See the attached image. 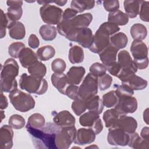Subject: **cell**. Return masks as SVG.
<instances>
[{
	"label": "cell",
	"instance_id": "obj_27",
	"mask_svg": "<svg viewBox=\"0 0 149 149\" xmlns=\"http://www.w3.org/2000/svg\"><path fill=\"white\" fill-rule=\"evenodd\" d=\"M87 109L94 111L100 114L104 109V104L102 100L99 95H95L85 100Z\"/></svg>",
	"mask_w": 149,
	"mask_h": 149
},
{
	"label": "cell",
	"instance_id": "obj_29",
	"mask_svg": "<svg viewBox=\"0 0 149 149\" xmlns=\"http://www.w3.org/2000/svg\"><path fill=\"white\" fill-rule=\"evenodd\" d=\"M141 1H125L123 2L125 13L131 19L136 17L139 13Z\"/></svg>",
	"mask_w": 149,
	"mask_h": 149
},
{
	"label": "cell",
	"instance_id": "obj_52",
	"mask_svg": "<svg viewBox=\"0 0 149 149\" xmlns=\"http://www.w3.org/2000/svg\"><path fill=\"white\" fill-rule=\"evenodd\" d=\"M103 6L107 12H112L116 11L119 8V2L118 1H103Z\"/></svg>",
	"mask_w": 149,
	"mask_h": 149
},
{
	"label": "cell",
	"instance_id": "obj_32",
	"mask_svg": "<svg viewBox=\"0 0 149 149\" xmlns=\"http://www.w3.org/2000/svg\"><path fill=\"white\" fill-rule=\"evenodd\" d=\"M84 52L81 47L73 45L69 49L68 58L71 63H80L84 60Z\"/></svg>",
	"mask_w": 149,
	"mask_h": 149
},
{
	"label": "cell",
	"instance_id": "obj_18",
	"mask_svg": "<svg viewBox=\"0 0 149 149\" xmlns=\"http://www.w3.org/2000/svg\"><path fill=\"white\" fill-rule=\"evenodd\" d=\"M7 16L10 22H17L19 20L23 14V9L22 6L23 2L21 1H7Z\"/></svg>",
	"mask_w": 149,
	"mask_h": 149
},
{
	"label": "cell",
	"instance_id": "obj_13",
	"mask_svg": "<svg viewBox=\"0 0 149 149\" xmlns=\"http://www.w3.org/2000/svg\"><path fill=\"white\" fill-rule=\"evenodd\" d=\"M129 133L118 127L109 128L107 141L111 146H125L128 144Z\"/></svg>",
	"mask_w": 149,
	"mask_h": 149
},
{
	"label": "cell",
	"instance_id": "obj_51",
	"mask_svg": "<svg viewBox=\"0 0 149 149\" xmlns=\"http://www.w3.org/2000/svg\"><path fill=\"white\" fill-rule=\"evenodd\" d=\"M79 88L77 85L69 84L65 90V95L73 100H76L79 98Z\"/></svg>",
	"mask_w": 149,
	"mask_h": 149
},
{
	"label": "cell",
	"instance_id": "obj_40",
	"mask_svg": "<svg viewBox=\"0 0 149 149\" xmlns=\"http://www.w3.org/2000/svg\"><path fill=\"white\" fill-rule=\"evenodd\" d=\"M102 102L104 106L107 108H114L118 103V97L115 90H112L105 94L102 96Z\"/></svg>",
	"mask_w": 149,
	"mask_h": 149
},
{
	"label": "cell",
	"instance_id": "obj_26",
	"mask_svg": "<svg viewBox=\"0 0 149 149\" xmlns=\"http://www.w3.org/2000/svg\"><path fill=\"white\" fill-rule=\"evenodd\" d=\"M127 37L123 32L116 33L109 38V45L118 51L124 48L127 45Z\"/></svg>",
	"mask_w": 149,
	"mask_h": 149
},
{
	"label": "cell",
	"instance_id": "obj_55",
	"mask_svg": "<svg viewBox=\"0 0 149 149\" xmlns=\"http://www.w3.org/2000/svg\"><path fill=\"white\" fill-rule=\"evenodd\" d=\"M8 99L5 95H3V92L1 91V103H0V108L1 110L5 109L8 107Z\"/></svg>",
	"mask_w": 149,
	"mask_h": 149
},
{
	"label": "cell",
	"instance_id": "obj_39",
	"mask_svg": "<svg viewBox=\"0 0 149 149\" xmlns=\"http://www.w3.org/2000/svg\"><path fill=\"white\" fill-rule=\"evenodd\" d=\"M45 124V120L43 115L39 113H35L29 116L27 125L33 128H41Z\"/></svg>",
	"mask_w": 149,
	"mask_h": 149
},
{
	"label": "cell",
	"instance_id": "obj_54",
	"mask_svg": "<svg viewBox=\"0 0 149 149\" xmlns=\"http://www.w3.org/2000/svg\"><path fill=\"white\" fill-rule=\"evenodd\" d=\"M29 45L33 49H36L39 47L40 40L34 34H31L29 37L28 40Z\"/></svg>",
	"mask_w": 149,
	"mask_h": 149
},
{
	"label": "cell",
	"instance_id": "obj_36",
	"mask_svg": "<svg viewBox=\"0 0 149 149\" xmlns=\"http://www.w3.org/2000/svg\"><path fill=\"white\" fill-rule=\"evenodd\" d=\"M94 1H71V8L77 13H81L86 10H90L94 7Z\"/></svg>",
	"mask_w": 149,
	"mask_h": 149
},
{
	"label": "cell",
	"instance_id": "obj_41",
	"mask_svg": "<svg viewBox=\"0 0 149 149\" xmlns=\"http://www.w3.org/2000/svg\"><path fill=\"white\" fill-rule=\"evenodd\" d=\"M9 125L15 129H20L25 125L24 118L18 114H13L11 115L8 120Z\"/></svg>",
	"mask_w": 149,
	"mask_h": 149
},
{
	"label": "cell",
	"instance_id": "obj_9",
	"mask_svg": "<svg viewBox=\"0 0 149 149\" xmlns=\"http://www.w3.org/2000/svg\"><path fill=\"white\" fill-rule=\"evenodd\" d=\"M66 38L69 41L77 42L84 48H88L92 43L93 34L89 28H78L73 30Z\"/></svg>",
	"mask_w": 149,
	"mask_h": 149
},
{
	"label": "cell",
	"instance_id": "obj_7",
	"mask_svg": "<svg viewBox=\"0 0 149 149\" xmlns=\"http://www.w3.org/2000/svg\"><path fill=\"white\" fill-rule=\"evenodd\" d=\"M40 16L44 22L49 25L58 24L62 19V9L49 3L44 4L40 9Z\"/></svg>",
	"mask_w": 149,
	"mask_h": 149
},
{
	"label": "cell",
	"instance_id": "obj_22",
	"mask_svg": "<svg viewBox=\"0 0 149 149\" xmlns=\"http://www.w3.org/2000/svg\"><path fill=\"white\" fill-rule=\"evenodd\" d=\"M19 59L22 67L27 69L38 61L37 54L31 48L26 47L23 48L20 52Z\"/></svg>",
	"mask_w": 149,
	"mask_h": 149
},
{
	"label": "cell",
	"instance_id": "obj_24",
	"mask_svg": "<svg viewBox=\"0 0 149 149\" xmlns=\"http://www.w3.org/2000/svg\"><path fill=\"white\" fill-rule=\"evenodd\" d=\"M9 36L15 40H22L24 38L26 30L24 25L20 22H12L8 27Z\"/></svg>",
	"mask_w": 149,
	"mask_h": 149
},
{
	"label": "cell",
	"instance_id": "obj_30",
	"mask_svg": "<svg viewBox=\"0 0 149 149\" xmlns=\"http://www.w3.org/2000/svg\"><path fill=\"white\" fill-rule=\"evenodd\" d=\"M93 20V16L90 13L80 14L72 19V23L74 28H86L91 23Z\"/></svg>",
	"mask_w": 149,
	"mask_h": 149
},
{
	"label": "cell",
	"instance_id": "obj_49",
	"mask_svg": "<svg viewBox=\"0 0 149 149\" xmlns=\"http://www.w3.org/2000/svg\"><path fill=\"white\" fill-rule=\"evenodd\" d=\"M115 93L118 97L133 96V95L134 94V91L128 86L125 84H122L121 85H117L116 87Z\"/></svg>",
	"mask_w": 149,
	"mask_h": 149
},
{
	"label": "cell",
	"instance_id": "obj_56",
	"mask_svg": "<svg viewBox=\"0 0 149 149\" xmlns=\"http://www.w3.org/2000/svg\"><path fill=\"white\" fill-rule=\"evenodd\" d=\"M140 137L144 140L149 141V128L148 127H144L141 131Z\"/></svg>",
	"mask_w": 149,
	"mask_h": 149
},
{
	"label": "cell",
	"instance_id": "obj_31",
	"mask_svg": "<svg viewBox=\"0 0 149 149\" xmlns=\"http://www.w3.org/2000/svg\"><path fill=\"white\" fill-rule=\"evenodd\" d=\"M130 34L134 40L142 41L147 36L146 27L141 23H135L130 28Z\"/></svg>",
	"mask_w": 149,
	"mask_h": 149
},
{
	"label": "cell",
	"instance_id": "obj_50",
	"mask_svg": "<svg viewBox=\"0 0 149 149\" xmlns=\"http://www.w3.org/2000/svg\"><path fill=\"white\" fill-rule=\"evenodd\" d=\"M149 2L146 1H141L140 3L139 16L141 20L148 22L149 21L148 17V9H149Z\"/></svg>",
	"mask_w": 149,
	"mask_h": 149
},
{
	"label": "cell",
	"instance_id": "obj_20",
	"mask_svg": "<svg viewBox=\"0 0 149 149\" xmlns=\"http://www.w3.org/2000/svg\"><path fill=\"white\" fill-rule=\"evenodd\" d=\"M118 50L109 45L99 54L102 63L107 68H109L116 62V56Z\"/></svg>",
	"mask_w": 149,
	"mask_h": 149
},
{
	"label": "cell",
	"instance_id": "obj_6",
	"mask_svg": "<svg viewBox=\"0 0 149 149\" xmlns=\"http://www.w3.org/2000/svg\"><path fill=\"white\" fill-rule=\"evenodd\" d=\"M74 126L61 127L55 136V143L58 149H68L74 142L76 133Z\"/></svg>",
	"mask_w": 149,
	"mask_h": 149
},
{
	"label": "cell",
	"instance_id": "obj_28",
	"mask_svg": "<svg viewBox=\"0 0 149 149\" xmlns=\"http://www.w3.org/2000/svg\"><path fill=\"white\" fill-rule=\"evenodd\" d=\"M108 22L113 23L118 26L126 25L129 22V17L122 10H117L116 11L110 12L108 16Z\"/></svg>",
	"mask_w": 149,
	"mask_h": 149
},
{
	"label": "cell",
	"instance_id": "obj_15",
	"mask_svg": "<svg viewBox=\"0 0 149 149\" xmlns=\"http://www.w3.org/2000/svg\"><path fill=\"white\" fill-rule=\"evenodd\" d=\"M95 135L94 131L90 128H80L76 131L74 143L80 146L89 144L94 141Z\"/></svg>",
	"mask_w": 149,
	"mask_h": 149
},
{
	"label": "cell",
	"instance_id": "obj_48",
	"mask_svg": "<svg viewBox=\"0 0 149 149\" xmlns=\"http://www.w3.org/2000/svg\"><path fill=\"white\" fill-rule=\"evenodd\" d=\"M99 28L107 33L109 36H111L113 34L118 33L120 30L119 26L108 22L103 23L100 25Z\"/></svg>",
	"mask_w": 149,
	"mask_h": 149
},
{
	"label": "cell",
	"instance_id": "obj_43",
	"mask_svg": "<svg viewBox=\"0 0 149 149\" xmlns=\"http://www.w3.org/2000/svg\"><path fill=\"white\" fill-rule=\"evenodd\" d=\"M25 48V45L22 42H15L9 45L8 54L14 58H19L22 50Z\"/></svg>",
	"mask_w": 149,
	"mask_h": 149
},
{
	"label": "cell",
	"instance_id": "obj_34",
	"mask_svg": "<svg viewBox=\"0 0 149 149\" xmlns=\"http://www.w3.org/2000/svg\"><path fill=\"white\" fill-rule=\"evenodd\" d=\"M120 115L115 108L105 111L103 114V120L106 127H113L115 126Z\"/></svg>",
	"mask_w": 149,
	"mask_h": 149
},
{
	"label": "cell",
	"instance_id": "obj_23",
	"mask_svg": "<svg viewBox=\"0 0 149 149\" xmlns=\"http://www.w3.org/2000/svg\"><path fill=\"white\" fill-rule=\"evenodd\" d=\"M122 83L128 86L133 91L143 90L146 88L148 84L147 80L135 74L130 75L122 81Z\"/></svg>",
	"mask_w": 149,
	"mask_h": 149
},
{
	"label": "cell",
	"instance_id": "obj_35",
	"mask_svg": "<svg viewBox=\"0 0 149 149\" xmlns=\"http://www.w3.org/2000/svg\"><path fill=\"white\" fill-rule=\"evenodd\" d=\"M39 33L41 38L45 41H52L57 35L56 28L52 25L44 24L40 27Z\"/></svg>",
	"mask_w": 149,
	"mask_h": 149
},
{
	"label": "cell",
	"instance_id": "obj_44",
	"mask_svg": "<svg viewBox=\"0 0 149 149\" xmlns=\"http://www.w3.org/2000/svg\"><path fill=\"white\" fill-rule=\"evenodd\" d=\"M90 73L97 77H99L106 73L107 70V68L102 64L99 62L93 63L90 67Z\"/></svg>",
	"mask_w": 149,
	"mask_h": 149
},
{
	"label": "cell",
	"instance_id": "obj_59",
	"mask_svg": "<svg viewBox=\"0 0 149 149\" xmlns=\"http://www.w3.org/2000/svg\"><path fill=\"white\" fill-rule=\"evenodd\" d=\"M1 116H2V118H1V120H2L4 118H5V113H4V112H3V111H1Z\"/></svg>",
	"mask_w": 149,
	"mask_h": 149
},
{
	"label": "cell",
	"instance_id": "obj_10",
	"mask_svg": "<svg viewBox=\"0 0 149 149\" xmlns=\"http://www.w3.org/2000/svg\"><path fill=\"white\" fill-rule=\"evenodd\" d=\"M80 124L84 127L92 129L95 134H98L103 129V125L97 112L89 111L82 114L79 118Z\"/></svg>",
	"mask_w": 149,
	"mask_h": 149
},
{
	"label": "cell",
	"instance_id": "obj_12",
	"mask_svg": "<svg viewBox=\"0 0 149 149\" xmlns=\"http://www.w3.org/2000/svg\"><path fill=\"white\" fill-rule=\"evenodd\" d=\"M115 108L120 115L134 113L137 109V101L133 96L118 97V103Z\"/></svg>",
	"mask_w": 149,
	"mask_h": 149
},
{
	"label": "cell",
	"instance_id": "obj_45",
	"mask_svg": "<svg viewBox=\"0 0 149 149\" xmlns=\"http://www.w3.org/2000/svg\"><path fill=\"white\" fill-rule=\"evenodd\" d=\"M112 82V78L109 74L105 73L98 77V87L101 91H104L110 87Z\"/></svg>",
	"mask_w": 149,
	"mask_h": 149
},
{
	"label": "cell",
	"instance_id": "obj_46",
	"mask_svg": "<svg viewBox=\"0 0 149 149\" xmlns=\"http://www.w3.org/2000/svg\"><path fill=\"white\" fill-rule=\"evenodd\" d=\"M65 61L61 58L55 59L51 63V69L54 73H62L66 69Z\"/></svg>",
	"mask_w": 149,
	"mask_h": 149
},
{
	"label": "cell",
	"instance_id": "obj_38",
	"mask_svg": "<svg viewBox=\"0 0 149 149\" xmlns=\"http://www.w3.org/2000/svg\"><path fill=\"white\" fill-rule=\"evenodd\" d=\"M28 72L30 75L34 77L43 78L47 72L45 65L41 62L37 61L27 68Z\"/></svg>",
	"mask_w": 149,
	"mask_h": 149
},
{
	"label": "cell",
	"instance_id": "obj_58",
	"mask_svg": "<svg viewBox=\"0 0 149 149\" xmlns=\"http://www.w3.org/2000/svg\"><path fill=\"white\" fill-rule=\"evenodd\" d=\"M54 2L55 3H56V4H57L59 6H63L64 5H65L67 1L66 0H65V1H55Z\"/></svg>",
	"mask_w": 149,
	"mask_h": 149
},
{
	"label": "cell",
	"instance_id": "obj_60",
	"mask_svg": "<svg viewBox=\"0 0 149 149\" xmlns=\"http://www.w3.org/2000/svg\"><path fill=\"white\" fill-rule=\"evenodd\" d=\"M98 148V146H97L96 145H91V146H88L87 147H86V148Z\"/></svg>",
	"mask_w": 149,
	"mask_h": 149
},
{
	"label": "cell",
	"instance_id": "obj_21",
	"mask_svg": "<svg viewBox=\"0 0 149 149\" xmlns=\"http://www.w3.org/2000/svg\"><path fill=\"white\" fill-rule=\"evenodd\" d=\"M86 73L85 69L82 66H72L66 74L69 84L78 85L83 80Z\"/></svg>",
	"mask_w": 149,
	"mask_h": 149
},
{
	"label": "cell",
	"instance_id": "obj_42",
	"mask_svg": "<svg viewBox=\"0 0 149 149\" xmlns=\"http://www.w3.org/2000/svg\"><path fill=\"white\" fill-rule=\"evenodd\" d=\"M72 109L76 115H81L87 109L85 100L80 98L73 100L72 104Z\"/></svg>",
	"mask_w": 149,
	"mask_h": 149
},
{
	"label": "cell",
	"instance_id": "obj_57",
	"mask_svg": "<svg viewBox=\"0 0 149 149\" xmlns=\"http://www.w3.org/2000/svg\"><path fill=\"white\" fill-rule=\"evenodd\" d=\"M148 108H146L143 112V119L145 121V122L147 123V125H148Z\"/></svg>",
	"mask_w": 149,
	"mask_h": 149
},
{
	"label": "cell",
	"instance_id": "obj_33",
	"mask_svg": "<svg viewBox=\"0 0 149 149\" xmlns=\"http://www.w3.org/2000/svg\"><path fill=\"white\" fill-rule=\"evenodd\" d=\"M149 142L143 140L137 133H129V140L128 146L133 148H148Z\"/></svg>",
	"mask_w": 149,
	"mask_h": 149
},
{
	"label": "cell",
	"instance_id": "obj_2",
	"mask_svg": "<svg viewBox=\"0 0 149 149\" xmlns=\"http://www.w3.org/2000/svg\"><path fill=\"white\" fill-rule=\"evenodd\" d=\"M19 67L17 62L13 58H8L1 68V91L10 93L16 89L17 83L16 77L19 74Z\"/></svg>",
	"mask_w": 149,
	"mask_h": 149
},
{
	"label": "cell",
	"instance_id": "obj_25",
	"mask_svg": "<svg viewBox=\"0 0 149 149\" xmlns=\"http://www.w3.org/2000/svg\"><path fill=\"white\" fill-rule=\"evenodd\" d=\"M52 85L58 90L59 93L65 94V90L69 85L65 74L54 73L51 77Z\"/></svg>",
	"mask_w": 149,
	"mask_h": 149
},
{
	"label": "cell",
	"instance_id": "obj_19",
	"mask_svg": "<svg viewBox=\"0 0 149 149\" xmlns=\"http://www.w3.org/2000/svg\"><path fill=\"white\" fill-rule=\"evenodd\" d=\"M13 131L10 125H3L0 129V148L10 149L13 146Z\"/></svg>",
	"mask_w": 149,
	"mask_h": 149
},
{
	"label": "cell",
	"instance_id": "obj_17",
	"mask_svg": "<svg viewBox=\"0 0 149 149\" xmlns=\"http://www.w3.org/2000/svg\"><path fill=\"white\" fill-rule=\"evenodd\" d=\"M55 124L61 127L73 126L76 123V119L68 111L63 110L56 113L53 118Z\"/></svg>",
	"mask_w": 149,
	"mask_h": 149
},
{
	"label": "cell",
	"instance_id": "obj_1",
	"mask_svg": "<svg viewBox=\"0 0 149 149\" xmlns=\"http://www.w3.org/2000/svg\"><path fill=\"white\" fill-rule=\"evenodd\" d=\"M60 129L61 127L51 122H47L41 128H33L26 125L27 131L36 148H56L55 136Z\"/></svg>",
	"mask_w": 149,
	"mask_h": 149
},
{
	"label": "cell",
	"instance_id": "obj_8",
	"mask_svg": "<svg viewBox=\"0 0 149 149\" xmlns=\"http://www.w3.org/2000/svg\"><path fill=\"white\" fill-rule=\"evenodd\" d=\"M98 77L89 73L84 79L79 88V98L86 100L97 95L98 93Z\"/></svg>",
	"mask_w": 149,
	"mask_h": 149
},
{
	"label": "cell",
	"instance_id": "obj_16",
	"mask_svg": "<svg viewBox=\"0 0 149 149\" xmlns=\"http://www.w3.org/2000/svg\"><path fill=\"white\" fill-rule=\"evenodd\" d=\"M130 49L133 57V61L143 60L148 58L147 46L142 41L133 40Z\"/></svg>",
	"mask_w": 149,
	"mask_h": 149
},
{
	"label": "cell",
	"instance_id": "obj_5",
	"mask_svg": "<svg viewBox=\"0 0 149 149\" xmlns=\"http://www.w3.org/2000/svg\"><path fill=\"white\" fill-rule=\"evenodd\" d=\"M120 67V73L118 78L122 81L130 75L135 74L137 69L130 55V54L126 50L120 51L118 55V62Z\"/></svg>",
	"mask_w": 149,
	"mask_h": 149
},
{
	"label": "cell",
	"instance_id": "obj_37",
	"mask_svg": "<svg viewBox=\"0 0 149 149\" xmlns=\"http://www.w3.org/2000/svg\"><path fill=\"white\" fill-rule=\"evenodd\" d=\"M36 54L40 61H47L54 57L55 54V49L51 45H45L39 48Z\"/></svg>",
	"mask_w": 149,
	"mask_h": 149
},
{
	"label": "cell",
	"instance_id": "obj_14",
	"mask_svg": "<svg viewBox=\"0 0 149 149\" xmlns=\"http://www.w3.org/2000/svg\"><path fill=\"white\" fill-rule=\"evenodd\" d=\"M113 127H118L127 133H132L136 131L137 127V122L132 116L120 115Z\"/></svg>",
	"mask_w": 149,
	"mask_h": 149
},
{
	"label": "cell",
	"instance_id": "obj_3",
	"mask_svg": "<svg viewBox=\"0 0 149 149\" xmlns=\"http://www.w3.org/2000/svg\"><path fill=\"white\" fill-rule=\"evenodd\" d=\"M19 86L21 89L29 93L37 95L44 94L48 89V83L45 79L28 75L26 73L21 75Z\"/></svg>",
	"mask_w": 149,
	"mask_h": 149
},
{
	"label": "cell",
	"instance_id": "obj_53",
	"mask_svg": "<svg viewBox=\"0 0 149 149\" xmlns=\"http://www.w3.org/2000/svg\"><path fill=\"white\" fill-rule=\"evenodd\" d=\"M77 12L76 10H73L72 8H68L66 9L63 12L61 20H72L76 16H77Z\"/></svg>",
	"mask_w": 149,
	"mask_h": 149
},
{
	"label": "cell",
	"instance_id": "obj_47",
	"mask_svg": "<svg viewBox=\"0 0 149 149\" xmlns=\"http://www.w3.org/2000/svg\"><path fill=\"white\" fill-rule=\"evenodd\" d=\"M0 18V34L1 38H2L6 35V29L8 28L10 22L8 19L6 13H5L2 9H1Z\"/></svg>",
	"mask_w": 149,
	"mask_h": 149
},
{
	"label": "cell",
	"instance_id": "obj_11",
	"mask_svg": "<svg viewBox=\"0 0 149 149\" xmlns=\"http://www.w3.org/2000/svg\"><path fill=\"white\" fill-rule=\"evenodd\" d=\"M110 37L107 33L98 28L93 35V41L88 49L92 52L99 54L109 45Z\"/></svg>",
	"mask_w": 149,
	"mask_h": 149
},
{
	"label": "cell",
	"instance_id": "obj_4",
	"mask_svg": "<svg viewBox=\"0 0 149 149\" xmlns=\"http://www.w3.org/2000/svg\"><path fill=\"white\" fill-rule=\"evenodd\" d=\"M9 97L13 107L19 112H26L35 107V100L33 97L17 88L9 93Z\"/></svg>",
	"mask_w": 149,
	"mask_h": 149
}]
</instances>
